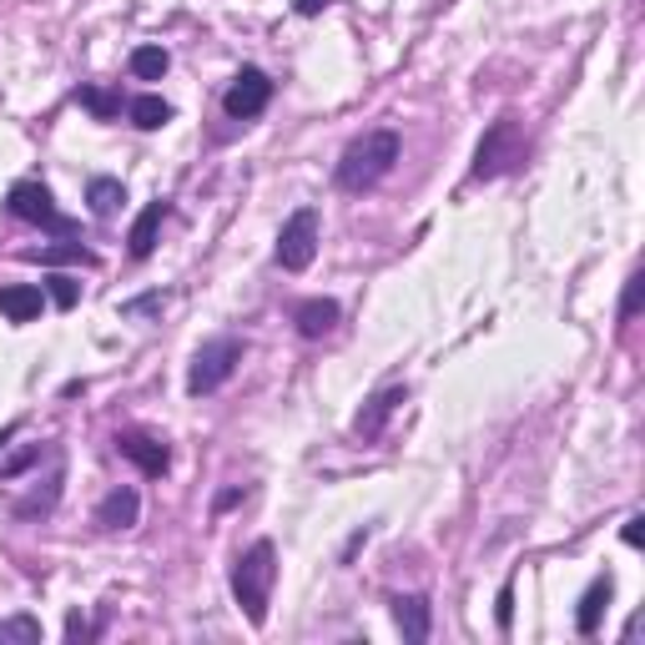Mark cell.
Returning a JSON list of instances; mask_svg holds the SVG:
<instances>
[{
    "label": "cell",
    "mask_w": 645,
    "mask_h": 645,
    "mask_svg": "<svg viewBox=\"0 0 645 645\" xmlns=\"http://www.w3.org/2000/svg\"><path fill=\"white\" fill-rule=\"evenodd\" d=\"M40 308H46V298H40V288H31V283L0 288V313L11 318V323H36Z\"/></svg>",
    "instance_id": "9a60e30c"
},
{
    "label": "cell",
    "mask_w": 645,
    "mask_h": 645,
    "mask_svg": "<svg viewBox=\"0 0 645 645\" xmlns=\"http://www.w3.org/2000/svg\"><path fill=\"white\" fill-rule=\"evenodd\" d=\"M162 223H167V202H146L142 217H136L132 232H127V252H132L136 263L157 252V232H162Z\"/></svg>",
    "instance_id": "5bb4252c"
},
{
    "label": "cell",
    "mask_w": 645,
    "mask_h": 645,
    "mask_svg": "<svg viewBox=\"0 0 645 645\" xmlns=\"http://www.w3.org/2000/svg\"><path fill=\"white\" fill-rule=\"evenodd\" d=\"M292 329L303 333V338H329L338 329V303L333 298H303V303L292 308Z\"/></svg>",
    "instance_id": "7c38bea8"
},
{
    "label": "cell",
    "mask_w": 645,
    "mask_h": 645,
    "mask_svg": "<svg viewBox=\"0 0 645 645\" xmlns=\"http://www.w3.org/2000/svg\"><path fill=\"white\" fill-rule=\"evenodd\" d=\"M121 202H127V187L117 182V177H92L86 182V207H92V217H117Z\"/></svg>",
    "instance_id": "2e32d148"
},
{
    "label": "cell",
    "mask_w": 645,
    "mask_h": 645,
    "mask_svg": "<svg viewBox=\"0 0 645 645\" xmlns=\"http://www.w3.org/2000/svg\"><path fill=\"white\" fill-rule=\"evenodd\" d=\"M171 67V56L162 51V46H136L132 51V76L136 81H162Z\"/></svg>",
    "instance_id": "44dd1931"
},
{
    "label": "cell",
    "mask_w": 645,
    "mask_h": 645,
    "mask_svg": "<svg viewBox=\"0 0 645 645\" xmlns=\"http://www.w3.org/2000/svg\"><path fill=\"white\" fill-rule=\"evenodd\" d=\"M76 101L86 106L96 121H117V117H121V92H101V86H76Z\"/></svg>",
    "instance_id": "d6986e66"
},
{
    "label": "cell",
    "mask_w": 645,
    "mask_h": 645,
    "mask_svg": "<svg viewBox=\"0 0 645 645\" xmlns=\"http://www.w3.org/2000/svg\"><path fill=\"white\" fill-rule=\"evenodd\" d=\"M394 162H398V132L379 127V132H363L343 146L338 167H333V182H338V192L363 198V192H373V187L394 171Z\"/></svg>",
    "instance_id": "6da1fadb"
},
{
    "label": "cell",
    "mask_w": 645,
    "mask_h": 645,
    "mask_svg": "<svg viewBox=\"0 0 645 645\" xmlns=\"http://www.w3.org/2000/svg\"><path fill=\"white\" fill-rule=\"evenodd\" d=\"M394 625L408 645H423L434 631V606L423 595H394Z\"/></svg>",
    "instance_id": "30bf717a"
},
{
    "label": "cell",
    "mask_w": 645,
    "mask_h": 645,
    "mask_svg": "<svg viewBox=\"0 0 645 645\" xmlns=\"http://www.w3.org/2000/svg\"><path fill=\"white\" fill-rule=\"evenodd\" d=\"M111 444H117L121 459H132L146 479H162V475L171 469V449H167V439L146 434V429H121V434L111 439Z\"/></svg>",
    "instance_id": "ba28073f"
},
{
    "label": "cell",
    "mask_w": 645,
    "mask_h": 645,
    "mask_svg": "<svg viewBox=\"0 0 645 645\" xmlns=\"http://www.w3.org/2000/svg\"><path fill=\"white\" fill-rule=\"evenodd\" d=\"M494 625L510 635V625H514V580H504L500 595H494Z\"/></svg>",
    "instance_id": "d4e9b609"
},
{
    "label": "cell",
    "mask_w": 645,
    "mask_h": 645,
    "mask_svg": "<svg viewBox=\"0 0 645 645\" xmlns=\"http://www.w3.org/2000/svg\"><path fill=\"white\" fill-rule=\"evenodd\" d=\"M5 212H11L15 223L46 227V232H56V238H71V232H76V223L56 207V198H51V187L46 182H15L11 192H5Z\"/></svg>",
    "instance_id": "5b68a950"
},
{
    "label": "cell",
    "mask_w": 645,
    "mask_h": 645,
    "mask_svg": "<svg viewBox=\"0 0 645 645\" xmlns=\"http://www.w3.org/2000/svg\"><path fill=\"white\" fill-rule=\"evenodd\" d=\"M51 303L56 308H76L81 303V283H76V277H67V273L51 277Z\"/></svg>",
    "instance_id": "cb8c5ba5"
},
{
    "label": "cell",
    "mask_w": 645,
    "mask_h": 645,
    "mask_svg": "<svg viewBox=\"0 0 645 645\" xmlns=\"http://www.w3.org/2000/svg\"><path fill=\"white\" fill-rule=\"evenodd\" d=\"M267 101H273V81H267V71H258V67H242L238 76H232V86L223 92V111L232 121L263 117Z\"/></svg>",
    "instance_id": "52a82bcc"
},
{
    "label": "cell",
    "mask_w": 645,
    "mask_h": 645,
    "mask_svg": "<svg viewBox=\"0 0 645 645\" xmlns=\"http://www.w3.org/2000/svg\"><path fill=\"white\" fill-rule=\"evenodd\" d=\"M292 11L298 15H323L329 11V0H292Z\"/></svg>",
    "instance_id": "f1b7e54d"
},
{
    "label": "cell",
    "mask_w": 645,
    "mask_h": 645,
    "mask_svg": "<svg viewBox=\"0 0 645 645\" xmlns=\"http://www.w3.org/2000/svg\"><path fill=\"white\" fill-rule=\"evenodd\" d=\"M40 454H46V449H40V444H31V449H21V454H11V459L0 464V479H15V475H26L31 464H40Z\"/></svg>",
    "instance_id": "484cf974"
},
{
    "label": "cell",
    "mask_w": 645,
    "mask_h": 645,
    "mask_svg": "<svg viewBox=\"0 0 645 645\" xmlns=\"http://www.w3.org/2000/svg\"><path fill=\"white\" fill-rule=\"evenodd\" d=\"M318 258V207H298L277 232V263L288 273H303Z\"/></svg>",
    "instance_id": "8992f818"
},
{
    "label": "cell",
    "mask_w": 645,
    "mask_h": 645,
    "mask_svg": "<svg viewBox=\"0 0 645 645\" xmlns=\"http://www.w3.org/2000/svg\"><path fill=\"white\" fill-rule=\"evenodd\" d=\"M40 620L36 616H11L0 620V645H40Z\"/></svg>",
    "instance_id": "7402d4cb"
},
{
    "label": "cell",
    "mask_w": 645,
    "mask_h": 645,
    "mask_svg": "<svg viewBox=\"0 0 645 645\" xmlns=\"http://www.w3.org/2000/svg\"><path fill=\"white\" fill-rule=\"evenodd\" d=\"M620 540L631 545V550H641V540H645V519H641V514H631V519H625V529H620Z\"/></svg>",
    "instance_id": "4316f807"
},
{
    "label": "cell",
    "mask_w": 645,
    "mask_h": 645,
    "mask_svg": "<svg viewBox=\"0 0 645 645\" xmlns=\"http://www.w3.org/2000/svg\"><path fill=\"white\" fill-rule=\"evenodd\" d=\"M273 580H277V550H273V540L248 545V550L238 554V565H232V600H238V610L248 616V625H258V631L267 625Z\"/></svg>",
    "instance_id": "7a4b0ae2"
},
{
    "label": "cell",
    "mask_w": 645,
    "mask_h": 645,
    "mask_svg": "<svg viewBox=\"0 0 645 645\" xmlns=\"http://www.w3.org/2000/svg\"><path fill=\"white\" fill-rule=\"evenodd\" d=\"M31 263L40 267H56V263H81V267H92L96 263V252L92 248H81V242H61V248H40V252H26Z\"/></svg>",
    "instance_id": "ffe728a7"
},
{
    "label": "cell",
    "mask_w": 645,
    "mask_h": 645,
    "mask_svg": "<svg viewBox=\"0 0 645 645\" xmlns=\"http://www.w3.org/2000/svg\"><path fill=\"white\" fill-rule=\"evenodd\" d=\"M242 338H207L198 348V358H192V369H187V394L202 398V394H217L232 373H238L242 363Z\"/></svg>",
    "instance_id": "277c9868"
},
{
    "label": "cell",
    "mask_w": 645,
    "mask_h": 645,
    "mask_svg": "<svg viewBox=\"0 0 645 645\" xmlns=\"http://www.w3.org/2000/svg\"><path fill=\"white\" fill-rule=\"evenodd\" d=\"M61 479H67V469L56 464V469H51V479H46V489H36L31 500H15V514H21V519H36V514H51V510H56V500H61Z\"/></svg>",
    "instance_id": "ac0fdd59"
},
{
    "label": "cell",
    "mask_w": 645,
    "mask_h": 645,
    "mask_svg": "<svg viewBox=\"0 0 645 645\" xmlns=\"http://www.w3.org/2000/svg\"><path fill=\"white\" fill-rule=\"evenodd\" d=\"M86 635H92V625H86V620L71 610V616H67V641H86Z\"/></svg>",
    "instance_id": "83f0119b"
},
{
    "label": "cell",
    "mask_w": 645,
    "mask_h": 645,
    "mask_svg": "<svg viewBox=\"0 0 645 645\" xmlns=\"http://www.w3.org/2000/svg\"><path fill=\"white\" fill-rule=\"evenodd\" d=\"M127 117H132L142 132H162L171 121V106L162 101V96H132V101H127Z\"/></svg>",
    "instance_id": "e0dca14e"
},
{
    "label": "cell",
    "mask_w": 645,
    "mask_h": 645,
    "mask_svg": "<svg viewBox=\"0 0 645 645\" xmlns=\"http://www.w3.org/2000/svg\"><path fill=\"white\" fill-rule=\"evenodd\" d=\"M641 303H645V273L635 267V273L625 277V292H620V323H635Z\"/></svg>",
    "instance_id": "603a6c76"
},
{
    "label": "cell",
    "mask_w": 645,
    "mask_h": 645,
    "mask_svg": "<svg viewBox=\"0 0 645 645\" xmlns=\"http://www.w3.org/2000/svg\"><path fill=\"white\" fill-rule=\"evenodd\" d=\"M136 514H142V494H136L132 485H121V489H111V494L96 504V525H101V529H132Z\"/></svg>",
    "instance_id": "8fae6325"
},
{
    "label": "cell",
    "mask_w": 645,
    "mask_h": 645,
    "mask_svg": "<svg viewBox=\"0 0 645 645\" xmlns=\"http://www.w3.org/2000/svg\"><path fill=\"white\" fill-rule=\"evenodd\" d=\"M398 404H408V389H404V383H394V389H379V394H373L369 404L358 408L354 434L363 439V444H373V439H383V429H389V419H394V414H398Z\"/></svg>",
    "instance_id": "9c48e42d"
},
{
    "label": "cell",
    "mask_w": 645,
    "mask_h": 645,
    "mask_svg": "<svg viewBox=\"0 0 645 645\" xmlns=\"http://www.w3.org/2000/svg\"><path fill=\"white\" fill-rule=\"evenodd\" d=\"M529 157V136L525 127L514 117H500V121H489V132L479 136L475 146V182H494V177H510V171H519Z\"/></svg>",
    "instance_id": "3957f363"
},
{
    "label": "cell",
    "mask_w": 645,
    "mask_h": 645,
    "mask_svg": "<svg viewBox=\"0 0 645 645\" xmlns=\"http://www.w3.org/2000/svg\"><path fill=\"white\" fill-rule=\"evenodd\" d=\"M610 595H616V580H610V575H595V580H590V590L580 595V610H575V631H580V635H595V631H600Z\"/></svg>",
    "instance_id": "4fadbf2b"
},
{
    "label": "cell",
    "mask_w": 645,
    "mask_h": 645,
    "mask_svg": "<svg viewBox=\"0 0 645 645\" xmlns=\"http://www.w3.org/2000/svg\"><path fill=\"white\" fill-rule=\"evenodd\" d=\"M238 500H242V489H227V494H217V510H232Z\"/></svg>",
    "instance_id": "f546056e"
}]
</instances>
